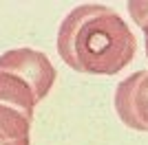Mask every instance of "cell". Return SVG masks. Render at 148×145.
Returning <instances> with one entry per match:
<instances>
[{"label": "cell", "mask_w": 148, "mask_h": 145, "mask_svg": "<svg viewBox=\"0 0 148 145\" xmlns=\"http://www.w3.org/2000/svg\"><path fill=\"white\" fill-rule=\"evenodd\" d=\"M126 9L133 16V20L137 22V26L144 31V37H146V60H148V2H128Z\"/></svg>", "instance_id": "cell-5"}, {"label": "cell", "mask_w": 148, "mask_h": 145, "mask_svg": "<svg viewBox=\"0 0 148 145\" xmlns=\"http://www.w3.org/2000/svg\"><path fill=\"white\" fill-rule=\"evenodd\" d=\"M31 119L18 110L0 106V145H29Z\"/></svg>", "instance_id": "cell-4"}, {"label": "cell", "mask_w": 148, "mask_h": 145, "mask_svg": "<svg viewBox=\"0 0 148 145\" xmlns=\"http://www.w3.org/2000/svg\"><path fill=\"white\" fill-rule=\"evenodd\" d=\"M137 51L128 24L106 5H80L58 29V53L69 68L86 75H115Z\"/></svg>", "instance_id": "cell-1"}, {"label": "cell", "mask_w": 148, "mask_h": 145, "mask_svg": "<svg viewBox=\"0 0 148 145\" xmlns=\"http://www.w3.org/2000/svg\"><path fill=\"white\" fill-rule=\"evenodd\" d=\"M58 72L36 48H13L0 55V106L33 121V108L51 92Z\"/></svg>", "instance_id": "cell-2"}, {"label": "cell", "mask_w": 148, "mask_h": 145, "mask_svg": "<svg viewBox=\"0 0 148 145\" xmlns=\"http://www.w3.org/2000/svg\"><path fill=\"white\" fill-rule=\"evenodd\" d=\"M115 112L130 130L148 132V70H137L115 90Z\"/></svg>", "instance_id": "cell-3"}]
</instances>
